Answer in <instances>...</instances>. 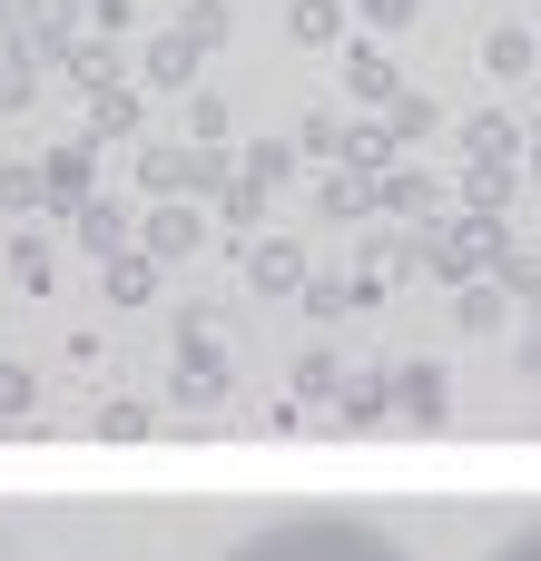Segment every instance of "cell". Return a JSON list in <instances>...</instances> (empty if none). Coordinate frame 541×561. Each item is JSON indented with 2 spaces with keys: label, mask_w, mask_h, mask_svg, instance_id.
I'll use <instances>...</instances> for the list:
<instances>
[{
  "label": "cell",
  "mask_w": 541,
  "mask_h": 561,
  "mask_svg": "<svg viewBox=\"0 0 541 561\" xmlns=\"http://www.w3.org/2000/svg\"><path fill=\"white\" fill-rule=\"evenodd\" d=\"M237 561H394L375 533H325V523H296V533H276V542H256V552Z\"/></svg>",
  "instance_id": "cell-1"
}]
</instances>
